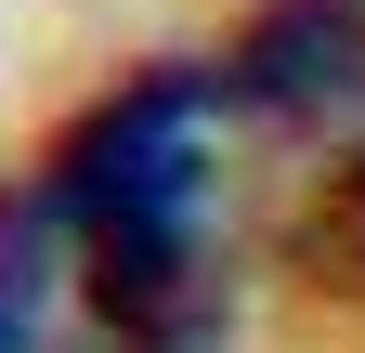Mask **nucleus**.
<instances>
[{
	"instance_id": "1",
	"label": "nucleus",
	"mask_w": 365,
	"mask_h": 353,
	"mask_svg": "<svg viewBox=\"0 0 365 353\" xmlns=\"http://www.w3.org/2000/svg\"><path fill=\"white\" fill-rule=\"evenodd\" d=\"M222 105H235L222 66H182V53H157L144 79H118V92L53 144V197L78 209V236L196 223V209H209V118Z\"/></svg>"
},
{
	"instance_id": "2",
	"label": "nucleus",
	"mask_w": 365,
	"mask_h": 353,
	"mask_svg": "<svg viewBox=\"0 0 365 353\" xmlns=\"http://www.w3.org/2000/svg\"><path fill=\"white\" fill-rule=\"evenodd\" d=\"M222 92L248 118H287V131H327L352 157L365 144V0H261L222 53Z\"/></svg>"
},
{
	"instance_id": "3",
	"label": "nucleus",
	"mask_w": 365,
	"mask_h": 353,
	"mask_svg": "<svg viewBox=\"0 0 365 353\" xmlns=\"http://www.w3.org/2000/svg\"><path fill=\"white\" fill-rule=\"evenodd\" d=\"M78 275H91V314L118 327V353H222V327H235L222 262H209V209L196 223L78 236Z\"/></svg>"
},
{
	"instance_id": "4",
	"label": "nucleus",
	"mask_w": 365,
	"mask_h": 353,
	"mask_svg": "<svg viewBox=\"0 0 365 353\" xmlns=\"http://www.w3.org/2000/svg\"><path fill=\"white\" fill-rule=\"evenodd\" d=\"M66 249H78V209L53 197V170L0 197V353H39V314H53Z\"/></svg>"
},
{
	"instance_id": "5",
	"label": "nucleus",
	"mask_w": 365,
	"mask_h": 353,
	"mask_svg": "<svg viewBox=\"0 0 365 353\" xmlns=\"http://www.w3.org/2000/svg\"><path fill=\"white\" fill-rule=\"evenodd\" d=\"M300 275L339 288V301H365V144L300 197Z\"/></svg>"
}]
</instances>
